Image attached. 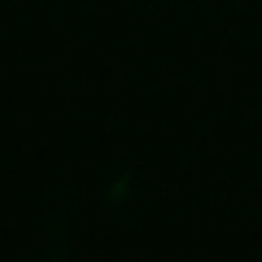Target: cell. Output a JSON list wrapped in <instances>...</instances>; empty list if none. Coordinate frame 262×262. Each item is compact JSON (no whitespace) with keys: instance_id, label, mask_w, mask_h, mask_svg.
<instances>
[]
</instances>
